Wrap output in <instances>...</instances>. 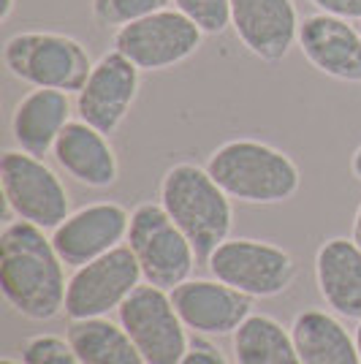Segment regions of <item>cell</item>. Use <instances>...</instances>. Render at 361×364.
Segmentation results:
<instances>
[{"instance_id":"cell-1","label":"cell","mask_w":361,"mask_h":364,"mask_svg":"<svg viewBox=\"0 0 361 364\" xmlns=\"http://www.w3.org/2000/svg\"><path fill=\"white\" fill-rule=\"evenodd\" d=\"M0 291L16 316L52 321L65 307V264L52 237L28 220H11L0 231Z\"/></svg>"},{"instance_id":"cell-2","label":"cell","mask_w":361,"mask_h":364,"mask_svg":"<svg viewBox=\"0 0 361 364\" xmlns=\"http://www.w3.org/2000/svg\"><path fill=\"white\" fill-rule=\"evenodd\" d=\"M207 171L239 204H283L301 188V171L293 158L261 139L223 141L210 152Z\"/></svg>"},{"instance_id":"cell-3","label":"cell","mask_w":361,"mask_h":364,"mask_svg":"<svg viewBox=\"0 0 361 364\" xmlns=\"http://www.w3.org/2000/svg\"><path fill=\"white\" fill-rule=\"evenodd\" d=\"M158 201L190 240L201 261H207L231 237L234 198L215 182L207 166L182 161L166 168Z\"/></svg>"},{"instance_id":"cell-4","label":"cell","mask_w":361,"mask_h":364,"mask_svg":"<svg viewBox=\"0 0 361 364\" xmlns=\"http://www.w3.org/2000/svg\"><path fill=\"white\" fill-rule=\"evenodd\" d=\"M3 65L14 79L31 87H49L76 95L85 87L95 63L87 46L74 36L22 31L3 44Z\"/></svg>"},{"instance_id":"cell-5","label":"cell","mask_w":361,"mask_h":364,"mask_svg":"<svg viewBox=\"0 0 361 364\" xmlns=\"http://www.w3.org/2000/svg\"><path fill=\"white\" fill-rule=\"evenodd\" d=\"M125 245L134 250L144 283L166 291L185 283L198 261L190 240L171 220L161 201H141L131 210Z\"/></svg>"},{"instance_id":"cell-6","label":"cell","mask_w":361,"mask_h":364,"mask_svg":"<svg viewBox=\"0 0 361 364\" xmlns=\"http://www.w3.org/2000/svg\"><path fill=\"white\" fill-rule=\"evenodd\" d=\"M0 188L9 213L44 231H55L71 215V196L58 171L19 147L0 155Z\"/></svg>"},{"instance_id":"cell-7","label":"cell","mask_w":361,"mask_h":364,"mask_svg":"<svg viewBox=\"0 0 361 364\" xmlns=\"http://www.w3.org/2000/svg\"><path fill=\"white\" fill-rule=\"evenodd\" d=\"M207 269L212 277L253 299L280 296L296 280V261L286 247L250 237H228L207 258Z\"/></svg>"},{"instance_id":"cell-8","label":"cell","mask_w":361,"mask_h":364,"mask_svg":"<svg viewBox=\"0 0 361 364\" xmlns=\"http://www.w3.org/2000/svg\"><path fill=\"white\" fill-rule=\"evenodd\" d=\"M204 31L177 9H163L114 31L112 44L139 71H168L201 49Z\"/></svg>"},{"instance_id":"cell-9","label":"cell","mask_w":361,"mask_h":364,"mask_svg":"<svg viewBox=\"0 0 361 364\" xmlns=\"http://www.w3.org/2000/svg\"><path fill=\"white\" fill-rule=\"evenodd\" d=\"M144 274L128 245L114 247L112 253L95 258L90 264L74 269L65 291V318H109L117 313L122 302L141 286Z\"/></svg>"},{"instance_id":"cell-10","label":"cell","mask_w":361,"mask_h":364,"mask_svg":"<svg viewBox=\"0 0 361 364\" xmlns=\"http://www.w3.org/2000/svg\"><path fill=\"white\" fill-rule=\"evenodd\" d=\"M117 321L131 334L144 364H177L190 346L188 326L174 310L171 294L150 283H141L122 302Z\"/></svg>"},{"instance_id":"cell-11","label":"cell","mask_w":361,"mask_h":364,"mask_svg":"<svg viewBox=\"0 0 361 364\" xmlns=\"http://www.w3.org/2000/svg\"><path fill=\"white\" fill-rule=\"evenodd\" d=\"M139 74L141 71L122 52L117 49L104 52L92 65L85 87L76 92L74 107L79 120L98 128L106 136L114 134L136 104L139 85H141Z\"/></svg>"},{"instance_id":"cell-12","label":"cell","mask_w":361,"mask_h":364,"mask_svg":"<svg viewBox=\"0 0 361 364\" xmlns=\"http://www.w3.org/2000/svg\"><path fill=\"white\" fill-rule=\"evenodd\" d=\"M131 213L117 201H92L79 207L52 231V245L68 269H79L125 245Z\"/></svg>"},{"instance_id":"cell-13","label":"cell","mask_w":361,"mask_h":364,"mask_svg":"<svg viewBox=\"0 0 361 364\" xmlns=\"http://www.w3.org/2000/svg\"><path fill=\"white\" fill-rule=\"evenodd\" d=\"M168 294L188 332L201 337L234 334L253 316V296L231 289L217 277H188Z\"/></svg>"},{"instance_id":"cell-14","label":"cell","mask_w":361,"mask_h":364,"mask_svg":"<svg viewBox=\"0 0 361 364\" xmlns=\"http://www.w3.org/2000/svg\"><path fill=\"white\" fill-rule=\"evenodd\" d=\"M299 28L293 0H231V31L258 60H286L299 44Z\"/></svg>"},{"instance_id":"cell-15","label":"cell","mask_w":361,"mask_h":364,"mask_svg":"<svg viewBox=\"0 0 361 364\" xmlns=\"http://www.w3.org/2000/svg\"><path fill=\"white\" fill-rule=\"evenodd\" d=\"M296 46L318 74L337 79V82H347V85H361L359 25H350L347 19L316 11V14L301 19Z\"/></svg>"},{"instance_id":"cell-16","label":"cell","mask_w":361,"mask_h":364,"mask_svg":"<svg viewBox=\"0 0 361 364\" xmlns=\"http://www.w3.org/2000/svg\"><path fill=\"white\" fill-rule=\"evenodd\" d=\"M52 158L71 180L92 191L112 188L120 180V161L109 136L85 120H71L63 128Z\"/></svg>"},{"instance_id":"cell-17","label":"cell","mask_w":361,"mask_h":364,"mask_svg":"<svg viewBox=\"0 0 361 364\" xmlns=\"http://www.w3.org/2000/svg\"><path fill=\"white\" fill-rule=\"evenodd\" d=\"M316 283L334 316L361 321V247L347 237H331L316 253Z\"/></svg>"},{"instance_id":"cell-18","label":"cell","mask_w":361,"mask_h":364,"mask_svg":"<svg viewBox=\"0 0 361 364\" xmlns=\"http://www.w3.org/2000/svg\"><path fill=\"white\" fill-rule=\"evenodd\" d=\"M74 112L76 107L71 104L68 92L33 87L16 101L14 114H11V136L16 147L38 158L49 155L55 150L63 128L71 122Z\"/></svg>"},{"instance_id":"cell-19","label":"cell","mask_w":361,"mask_h":364,"mask_svg":"<svg viewBox=\"0 0 361 364\" xmlns=\"http://www.w3.org/2000/svg\"><path fill=\"white\" fill-rule=\"evenodd\" d=\"M291 334L301 364H361L356 337L331 310L304 307L291 321Z\"/></svg>"},{"instance_id":"cell-20","label":"cell","mask_w":361,"mask_h":364,"mask_svg":"<svg viewBox=\"0 0 361 364\" xmlns=\"http://www.w3.org/2000/svg\"><path fill=\"white\" fill-rule=\"evenodd\" d=\"M65 337L82 364H144L131 334L120 321L82 318L68 321Z\"/></svg>"},{"instance_id":"cell-21","label":"cell","mask_w":361,"mask_h":364,"mask_svg":"<svg viewBox=\"0 0 361 364\" xmlns=\"http://www.w3.org/2000/svg\"><path fill=\"white\" fill-rule=\"evenodd\" d=\"M237 364H301L291 326H283L266 313H253L234 332Z\"/></svg>"},{"instance_id":"cell-22","label":"cell","mask_w":361,"mask_h":364,"mask_svg":"<svg viewBox=\"0 0 361 364\" xmlns=\"http://www.w3.org/2000/svg\"><path fill=\"white\" fill-rule=\"evenodd\" d=\"M171 0H90L92 19L106 31H120L131 22L168 9Z\"/></svg>"},{"instance_id":"cell-23","label":"cell","mask_w":361,"mask_h":364,"mask_svg":"<svg viewBox=\"0 0 361 364\" xmlns=\"http://www.w3.org/2000/svg\"><path fill=\"white\" fill-rule=\"evenodd\" d=\"M190 22H196L204 36H220L231 28V0H171Z\"/></svg>"},{"instance_id":"cell-24","label":"cell","mask_w":361,"mask_h":364,"mask_svg":"<svg viewBox=\"0 0 361 364\" xmlns=\"http://www.w3.org/2000/svg\"><path fill=\"white\" fill-rule=\"evenodd\" d=\"M22 364H82L71 348L68 337L58 334H33L22 346Z\"/></svg>"},{"instance_id":"cell-25","label":"cell","mask_w":361,"mask_h":364,"mask_svg":"<svg viewBox=\"0 0 361 364\" xmlns=\"http://www.w3.org/2000/svg\"><path fill=\"white\" fill-rule=\"evenodd\" d=\"M177 364H228V362H226V356H223V350L217 348L215 343H210L207 337L196 334V337L190 340L188 350H185V356H182Z\"/></svg>"},{"instance_id":"cell-26","label":"cell","mask_w":361,"mask_h":364,"mask_svg":"<svg viewBox=\"0 0 361 364\" xmlns=\"http://www.w3.org/2000/svg\"><path fill=\"white\" fill-rule=\"evenodd\" d=\"M318 11L340 16L347 22H361V0H310Z\"/></svg>"},{"instance_id":"cell-27","label":"cell","mask_w":361,"mask_h":364,"mask_svg":"<svg viewBox=\"0 0 361 364\" xmlns=\"http://www.w3.org/2000/svg\"><path fill=\"white\" fill-rule=\"evenodd\" d=\"M350 240L361 247V204H359V210H356V215H353V231H350Z\"/></svg>"},{"instance_id":"cell-28","label":"cell","mask_w":361,"mask_h":364,"mask_svg":"<svg viewBox=\"0 0 361 364\" xmlns=\"http://www.w3.org/2000/svg\"><path fill=\"white\" fill-rule=\"evenodd\" d=\"M14 9H16V0H3L0 3V22H9L11 14H14Z\"/></svg>"},{"instance_id":"cell-29","label":"cell","mask_w":361,"mask_h":364,"mask_svg":"<svg viewBox=\"0 0 361 364\" xmlns=\"http://www.w3.org/2000/svg\"><path fill=\"white\" fill-rule=\"evenodd\" d=\"M350 171H353V177L361 182V147L353 152V158H350Z\"/></svg>"},{"instance_id":"cell-30","label":"cell","mask_w":361,"mask_h":364,"mask_svg":"<svg viewBox=\"0 0 361 364\" xmlns=\"http://www.w3.org/2000/svg\"><path fill=\"white\" fill-rule=\"evenodd\" d=\"M353 337H356V346H359V356H361V321L359 326H356V332H353Z\"/></svg>"},{"instance_id":"cell-31","label":"cell","mask_w":361,"mask_h":364,"mask_svg":"<svg viewBox=\"0 0 361 364\" xmlns=\"http://www.w3.org/2000/svg\"><path fill=\"white\" fill-rule=\"evenodd\" d=\"M0 364H22V362H16V359H11V356H3V359H0Z\"/></svg>"},{"instance_id":"cell-32","label":"cell","mask_w":361,"mask_h":364,"mask_svg":"<svg viewBox=\"0 0 361 364\" xmlns=\"http://www.w3.org/2000/svg\"><path fill=\"white\" fill-rule=\"evenodd\" d=\"M359 31H361V22H359Z\"/></svg>"}]
</instances>
